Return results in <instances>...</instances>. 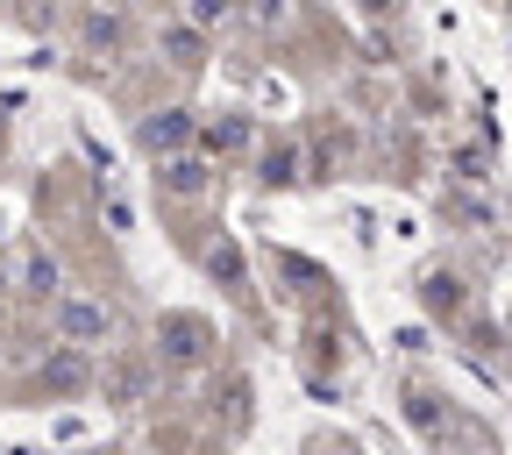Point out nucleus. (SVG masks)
<instances>
[{
    "label": "nucleus",
    "mask_w": 512,
    "mask_h": 455,
    "mask_svg": "<svg viewBox=\"0 0 512 455\" xmlns=\"http://www.w3.org/2000/svg\"><path fill=\"white\" fill-rule=\"evenodd\" d=\"M171 192H200V164H192V157L171 164Z\"/></svg>",
    "instance_id": "nucleus-4"
},
{
    "label": "nucleus",
    "mask_w": 512,
    "mask_h": 455,
    "mask_svg": "<svg viewBox=\"0 0 512 455\" xmlns=\"http://www.w3.org/2000/svg\"><path fill=\"white\" fill-rule=\"evenodd\" d=\"M171 143H185V114L178 107H164L157 121H143V150H171Z\"/></svg>",
    "instance_id": "nucleus-2"
},
{
    "label": "nucleus",
    "mask_w": 512,
    "mask_h": 455,
    "mask_svg": "<svg viewBox=\"0 0 512 455\" xmlns=\"http://www.w3.org/2000/svg\"><path fill=\"white\" fill-rule=\"evenodd\" d=\"M107 8H128V0H107Z\"/></svg>",
    "instance_id": "nucleus-7"
},
{
    "label": "nucleus",
    "mask_w": 512,
    "mask_h": 455,
    "mask_svg": "<svg viewBox=\"0 0 512 455\" xmlns=\"http://www.w3.org/2000/svg\"><path fill=\"white\" fill-rule=\"evenodd\" d=\"M57 285V264H43V256H36V264H29V292H50Z\"/></svg>",
    "instance_id": "nucleus-5"
},
{
    "label": "nucleus",
    "mask_w": 512,
    "mask_h": 455,
    "mask_svg": "<svg viewBox=\"0 0 512 455\" xmlns=\"http://www.w3.org/2000/svg\"><path fill=\"white\" fill-rule=\"evenodd\" d=\"M192 15H200V22H221V15H228V0H200Z\"/></svg>",
    "instance_id": "nucleus-6"
},
{
    "label": "nucleus",
    "mask_w": 512,
    "mask_h": 455,
    "mask_svg": "<svg viewBox=\"0 0 512 455\" xmlns=\"http://www.w3.org/2000/svg\"><path fill=\"white\" fill-rule=\"evenodd\" d=\"M164 335H171V356L192 363V356H200V335H207V328H200V320H164Z\"/></svg>",
    "instance_id": "nucleus-3"
},
{
    "label": "nucleus",
    "mask_w": 512,
    "mask_h": 455,
    "mask_svg": "<svg viewBox=\"0 0 512 455\" xmlns=\"http://www.w3.org/2000/svg\"><path fill=\"white\" fill-rule=\"evenodd\" d=\"M57 328H64V342H100V335H107V313H100V306H79V299H72V306L57 313Z\"/></svg>",
    "instance_id": "nucleus-1"
}]
</instances>
